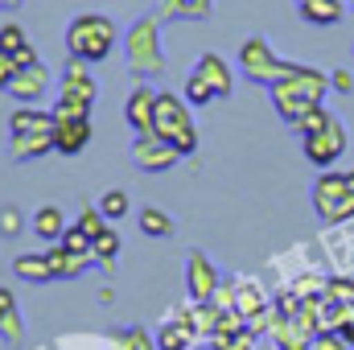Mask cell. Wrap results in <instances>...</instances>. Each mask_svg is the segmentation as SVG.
Instances as JSON below:
<instances>
[{
  "instance_id": "cb8c5ba5",
  "label": "cell",
  "mask_w": 354,
  "mask_h": 350,
  "mask_svg": "<svg viewBox=\"0 0 354 350\" xmlns=\"http://www.w3.org/2000/svg\"><path fill=\"white\" fill-rule=\"evenodd\" d=\"M235 309H239L243 317H256V313H264V309H268L264 288H260L256 280H235Z\"/></svg>"
},
{
  "instance_id": "7dc6e473",
  "label": "cell",
  "mask_w": 354,
  "mask_h": 350,
  "mask_svg": "<svg viewBox=\"0 0 354 350\" xmlns=\"http://www.w3.org/2000/svg\"><path fill=\"white\" fill-rule=\"evenodd\" d=\"M351 8H354V0H351Z\"/></svg>"
},
{
  "instance_id": "52a82bcc",
  "label": "cell",
  "mask_w": 354,
  "mask_h": 350,
  "mask_svg": "<svg viewBox=\"0 0 354 350\" xmlns=\"http://www.w3.org/2000/svg\"><path fill=\"white\" fill-rule=\"evenodd\" d=\"M177 161H181V153H177L169 140H161L157 132L132 136V165H136L140 174H169Z\"/></svg>"
},
{
  "instance_id": "5bb4252c",
  "label": "cell",
  "mask_w": 354,
  "mask_h": 350,
  "mask_svg": "<svg viewBox=\"0 0 354 350\" xmlns=\"http://www.w3.org/2000/svg\"><path fill=\"white\" fill-rule=\"evenodd\" d=\"M46 256H50V268H54V280H75V276H83L87 268H95V256L71 252L66 243H54Z\"/></svg>"
},
{
  "instance_id": "bcb514c9",
  "label": "cell",
  "mask_w": 354,
  "mask_h": 350,
  "mask_svg": "<svg viewBox=\"0 0 354 350\" xmlns=\"http://www.w3.org/2000/svg\"><path fill=\"white\" fill-rule=\"evenodd\" d=\"M0 8H8V0H0Z\"/></svg>"
},
{
  "instance_id": "4fadbf2b",
  "label": "cell",
  "mask_w": 354,
  "mask_h": 350,
  "mask_svg": "<svg viewBox=\"0 0 354 350\" xmlns=\"http://www.w3.org/2000/svg\"><path fill=\"white\" fill-rule=\"evenodd\" d=\"M91 145V120H66V124H54V153L62 157H79Z\"/></svg>"
},
{
  "instance_id": "74e56055",
  "label": "cell",
  "mask_w": 354,
  "mask_h": 350,
  "mask_svg": "<svg viewBox=\"0 0 354 350\" xmlns=\"http://www.w3.org/2000/svg\"><path fill=\"white\" fill-rule=\"evenodd\" d=\"M120 347L124 350H161L157 347V338H149L140 326H132V330H124V338H120Z\"/></svg>"
},
{
  "instance_id": "7bdbcfd3",
  "label": "cell",
  "mask_w": 354,
  "mask_h": 350,
  "mask_svg": "<svg viewBox=\"0 0 354 350\" xmlns=\"http://www.w3.org/2000/svg\"><path fill=\"white\" fill-rule=\"evenodd\" d=\"M214 305H218V309H235V284H218Z\"/></svg>"
},
{
  "instance_id": "f1b7e54d",
  "label": "cell",
  "mask_w": 354,
  "mask_h": 350,
  "mask_svg": "<svg viewBox=\"0 0 354 350\" xmlns=\"http://www.w3.org/2000/svg\"><path fill=\"white\" fill-rule=\"evenodd\" d=\"M181 95H185V103H189V107H210V103L218 99V95H214V91L206 87V83H202V79H198L194 71H189V79H185Z\"/></svg>"
},
{
  "instance_id": "30bf717a",
  "label": "cell",
  "mask_w": 354,
  "mask_h": 350,
  "mask_svg": "<svg viewBox=\"0 0 354 350\" xmlns=\"http://www.w3.org/2000/svg\"><path fill=\"white\" fill-rule=\"evenodd\" d=\"M157 95H161V91L153 87V83H136V91L128 95L124 116H128V124H132L136 136H140V132H153V120H157Z\"/></svg>"
},
{
  "instance_id": "8d00e7d4",
  "label": "cell",
  "mask_w": 354,
  "mask_h": 350,
  "mask_svg": "<svg viewBox=\"0 0 354 350\" xmlns=\"http://www.w3.org/2000/svg\"><path fill=\"white\" fill-rule=\"evenodd\" d=\"M313 350H354V342L342 330H322V334L313 338Z\"/></svg>"
},
{
  "instance_id": "d590c367",
  "label": "cell",
  "mask_w": 354,
  "mask_h": 350,
  "mask_svg": "<svg viewBox=\"0 0 354 350\" xmlns=\"http://www.w3.org/2000/svg\"><path fill=\"white\" fill-rule=\"evenodd\" d=\"M326 297L330 301H354V276H326Z\"/></svg>"
},
{
  "instance_id": "d4e9b609",
  "label": "cell",
  "mask_w": 354,
  "mask_h": 350,
  "mask_svg": "<svg viewBox=\"0 0 354 350\" xmlns=\"http://www.w3.org/2000/svg\"><path fill=\"white\" fill-rule=\"evenodd\" d=\"M140 231L153 235V239H169V235H174V219H169V210H161V206H145V210H140Z\"/></svg>"
},
{
  "instance_id": "9c48e42d",
  "label": "cell",
  "mask_w": 354,
  "mask_h": 350,
  "mask_svg": "<svg viewBox=\"0 0 354 350\" xmlns=\"http://www.w3.org/2000/svg\"><path fill=\"white\" fill-rule=\"evenodd\" d=\"M218 272H214V264L206 252H189V260H185V288H189V297L194 301H214V293H218Z\"/></svg>"
},
{
  "instance_id": "ee69618b",
  "label": "cell",
  "mask_w": 354,
  "mask_h": 350,
  "mask_svg": "<svg viewBox=\"0 0 354 350\" xmlns=\"http://www.w3.org/2000/svg\"><path fill=\"white\" fill-rule=\"evenodd\" d=\"M17 309V297H12V288H0V317L4 313H12Z\"/></svg>"
},
{
  "instance_id": "4dcf8cb0",
  "label": "cell",
  "mask_w": 354,
  "mask_h": 350,
  "mask_svg": "<svg viewBox=\"0 0 354 350\" xmlns=\"http://www.w3.org/2000/svg\"><path fill=\"white\" fill-rule=\"evenodd\" d=\"M99 210H103L111 223H120V219H124L132 206H128V194H124V190H103V198H99Z\"/></svg>"
},
{
  "instance_id": "4316f807",
  "label": "cell",
  "mask_w": 354,
  "mask_h": 350,
  "mask_svg": "<svg viewBox=\"0 0 354 350\" xmlns=\"http://www.w3.org/2000/svg\"><path fill=\"white\" fill-rule=\"evenodd\" d=\"M50 116H54V124H66V120H91V103L71 99V95H58L54 107H50Z\"/></svg>"
},
{
  "instance_id": "7c38bea8",
  "label": "cell",
  "mask_w": 354,
  "mask_h": 350,
  "mask_svg": "<svg viewBox=\"0 0 354 350\" xmlns=\"http://www.w3.org/2000/svg\"><path fill=\"white\" fill-rule=\"evenodd\" d=\"M194 75H198L206 87L214 91L218 99H227V95H231V87H235V75H231L227 58H218V54H202V58L194 62Z\"/></svg>"
},
{
  "instance_id": "6da1fadb",
  "label": "cell",
  "mask_w": 354,
  "mask_h": 350,
  "mask_svg": "<svg viewBox=\"0 0 354 350\" xmlns=\"http://www.w3.org/2000/svg\"><path fill=\"white\" fill-rule=\"evenodd\" d=\"M326 91L330 87V75L326 71H313V66H301L292 79H284V83H276V87H268L272 95V107H276V116L284 120V124H297L309 107H317L322 99H326Z\"/></svg>"
},
{
  "instance_id": "d6a6232c",
  "label": "cell",
  "mask_w": 354,
  "mask_h": 350,
  "mask_svg": "<svg viewBox=\"0 0 354 350\" xmlns=\"http://www.w3.org/2000/svg\"><path fill=\"white\" fill-rule=\"evenodd\" d=\"M25 46H29V37H25V29H21V25H12V21H8V25H0V54H21Z\"/></svg>"
},
{
  "instance_id": "836d02e7",
  "label": "cell",
  "mask_w": 354,
  "mask_h": 350,
  "mask_svg": "<svg viewBox=\"0 0 354 350\" xmlns=\"http://www.w3.org/2000/svg\"><path fill=\"white\" fill-rule=\"evenodd\" d=\"M0 338H4L8 347H17V342L25 338V322H21V309H12V313H4V317H0Z\"/></svg>"
},
{
  "instance_id": "2e32d148",
  "label": "cell",
  "mask_w": 354,
  "mask_h": 350,
  "mask_svg": "<svg viewBox=\"0 0 354 350\" xmlns=\"http://www.w3.org/2000/svg\"><path fill=\"white\" fill-rule=\"evenodd\" d=\"M29 132H54V116L50 111H37L33 103H21L8 116V136H29Z\"/></svg>"
},
{
  "instance_id": "44dd1931",
  "label": "cell",
  "mask_w": 354,
  "mask_h": 350,
  "mask_svg": "<svg viewBox=\"0 0 354 350\" xmlns=\"http://www.w3.org/2000/svg\"><path fill=\"white\" fill-rule=\"evenodd\" d=\"M297 12H301V21L326 29V25H338V17H342V0H297Z\"/></svg>"
},
{
  "instance_id": "b9f144b4",
  "label": "cell",
  "mask_w": 354,
  "mask_h": 350,
  "mask_svg": "<svg viewBox=\"0 0 354 350\" xmlns=\"http://www.w3.org/2000/svg\"><path fill=\"white\" fill-rule=\"evenodd\" d=\"M330 87L342 91V95H351V91H354V75H351V71H334V75H330Z\"/></svg>"
},
{
  "instance_id": "9a60e30c",
  "label": "cell",
  "mask_w": 354,
  "mask_h": 350,
  "mask_svg": "<svg viewBox=\"0 0 354 350\" xmlns=\"http://www.w3.org/2000/svg\"><path fill=\"white\" fill-rule=\"evenodd\" d=\"M272 342H276V350H313V334H305L288 313L276 309V317H272Z\"/></svg>"
},
{
  "instance_id": "3957f363",
  "label": "cell",
  "mask_w": 354,
  "mask_h": 350,
  "mask_svg": "<svg viewBox=\"0 0 354 350\" xmlns=\"http://www.w3.org/2000/svg\"><path fill=\"white\" fill-rule=\"evenodd\" d=\"M115 37H120V33H115L111 17H103V12H79V17L66 25V54H71V58L99 62V58L111 54Z\"/></svg>"
},
{
  "instance_id": "ac0fdd59",
  "label": "cell",
  "mask_w": 354,
  "mask_h": 350,
  "mask_svg": "<svg viewBox=\"0 0 354 350\" xmlns=\"http://www.w3.org/2000/svg\"><path fill=\"white\" fill-rule=\"evenodd\" d=\"M54 153V132H29V136H8V157L12 161H33Z\"/></svg>"
},
{
  "instance_id": "8fae6325",
  "label": "cell",
  "mask_w": 354,
  "mask_h": 350,
  "mask_svg": "<svg viewBox=\"0 0 354 350\" xmlns=\"http://www.w3.org/2000/svg\"><path fill=\"white\" fill-rule=\"evenodd\" d=\"M46 91H50V66H46V62L21 66V71L12 75V83H8V95H12L17 103H37Z\"/></svg>"
},
{
  "instance_id": "f546056e",
  "label": "cell",
  "mask_w": 354,
  "mask_h": 350,
  "mask_svg": "<svg viewBox=\"0 0 354 350\" xmlns=\"http://www.w3.org/2000/svg\"><path fill=\"white\" fill-rule=\"evenodd\" d=\"M79 227L87 231L91 243H95V239H99V235H103V231L111 227V219H107V214L99 210V202H95V206H83V210H79Z\"/></svg>"
},
{
  "instance_id": "7402d4cb",
  "label": "cell",
  "mask_w": 354,
  "mask_h": 350,
  "mask_svg": "<svg viewBox=\"0 0 354 350\" xmlns=\"http://www.w3.org/2000/svg\"><path fill=\"white\" fill-rule=\"evenodd\" d=\"M194 342H198V330H194L181 313H177V322H165V326L157 330V347L161 350H189Z\"/></svg>"
},
{
  "instance_id": "ab89813d",
  "label": "cell",
  "mask_w": 354,
  "mask_h": 350,
  "mask_svg": "<svg viewBox=\"0 0 354 350\" xmlns=\"http://www.w3.org/2000/svg\"><path fill=\"white\" fill-rule=\"evenodd\" d=\"M21 231V210L17 206H4L0 210V235H17Z\"/></svg>"
},
{
  "instance_id": "f6af8a7d",
  "label": "cell",
  "mask_w": 354,
  "mask_h": 350,
  "mask_svg": "<svg viewBox=\"0 0 354 350\" xmlns=\"http://www.w3.org/2000/svg\"><path fill=\"white\" fill-rule=\"evenodd\" d=\"M12 58H17V66H33V62H37V50H33V46H25V50H21V54H12Z\"/></svg>"
},
{
  "instance_id": "60d3db41",
  "label": "cell",
  "mask_w": 354,
  "mask_h": 350,
  "mask_svg": "<svg viewBox=\"0 0 354 350\" xmlns=\"http://www.w3.org/2000/svg\"><path fill=\"white\" fill-rule=\"evenodd\" d=\"M21 66H17V58L12 54H0V91H8V83H12V75H17Z\"/></svg>"
},
{
  "instance_id": "e575fe53",
  "label": "cell",
  "mask_w": 354,
  "mask_h": 350,
  "mask_svg": "<svg viewBox=\"0 0 354 350\" xmlns=\"http://www.w3.org/2000/svg\"><path fill=\"white\" fill-rule=\"evenodd\" d=\"M58 95H71V99H83V103H95V79H62V91Z\"/></svg>"
},
{
  "instance_id": "484cf974",
  "label": "cell",
  "mask_w": 354,
  "mask_h": 350,
  "mask_svg": "<svg viewBox=\"0 0 354 350\" xmlns=\"http://www.w3.org/2000/svg\"><path fill=\"white\" fill-rule=\"evenodd\" d=\"M91 256H95L99 268H107V272H111V264H115V256H120V231H115V227H107V231L91 243Z\"/></svg>"
},
{
  "instance_id": "f35d334b",
  "label": "cell",
  "mask_w": 354,
  "mask_h": 350,
  "mask_svg": "<svg viewBox=\"0 0 354 350\" xmlns=\"http://www.w3.org/2000/svg\"><path fill=\"white\" fill-rule=\"evenodd\" d=\"M62 243L71 248V252H83V256H91V235L75 223V227H66V235H62Z\"/></svg>"
},
{
  "instance_id": "1f68e13d",
  "label": "cell",
  "mask_w": 354,
  "mask_h": 350,
  "mask_svg": "<svg viewBox=\"0 0 354 350\" xmlns=\"http://www.w3.org/2000/svg\"><path fill=\"white\" fill-rule=\"evenodd\" d=\"M210 347L214 350H256V334H252V330H239V334H210Z\"/></svg>"
},
{
  "instance_id": "d6986e66",
  "label": "cell",
  "mask_w": 354,
  "mask_h": 350,
  "mask_svg": "<svg viewBox=\"0 0 354 350\" xmlns=\"http://www.w3.org/2000/svg\"><path fill=\"white\" fill-rule=\"evenodd\" d=\"M181 317L198 330V338H210L214 330H218V317H223V309L214 305V301H194L189 297V305H181Z\"/></svg>"
},
{
  "instance_id": "ba28073f",
  "label": "cell",
  "mask_w": 354,
  "mask_h": 350,
  "mask_svg": "<svg viewBox=\"0 0 354 350\" xmlns=\"http://www.w3.org/2000/svg\"><path fill=\"white\" fill-rule=\"evenodd\" d=\"M301 149H305V157L317 165V169H330L342 153H346V128H342V120L334 116V124L326 128V132H313V136H301Z\"/></svg>"
},
{
  "instance_id": "5b68a950",
  "label": "cell",
  "mask_w": 354,
  "mask_h": 350,
  "mask_svg": "<svg viewBox=\"0 0 354 350\" xmlns=\"http://www.w3.org/2000/svg\"><path fill=\"white\" fill-rule=\"evenodd\" d=\"M239 66H243V79H252V83H260V87H276V83H284V79H292V75L301 71L297 62L280 58L264 37H248V42L239 46Z\"/></svg>"
},
{
  "instance_id": "8992f818",
  "label": "cell",
  "mask_w": 354,
  "mask_h": 350,
  "mask_svg": "<svg viewBox=\"0 0 354 350\" xmlns=\"http://www.w3.org/2000/svg\"><path fill=\"white\" fill-rule=\"evenodd\" d=\"M313 210H317V219L322 223H330V227H342V223H351L354 219V185L346 174H326L313 181Z\"/></svg>"
},
{
  "instance_id": "e0dca14e",
  "label": "cell",
  "mask_w": 354,
  "mask_h": 350,
  "mask_svg": "<svg viewBox=\"0 0 354 350\" xmlns=\"http://www.w3.org/2000/svg\"><path fill=\"white\" fill-rule=\"evenodd\" d=\"M214 12V0H157L161 21H206Z\"/></svg>"
},
{
  "instance_id": "83f0119b",
  "label": "cell",
  "mask_w": 354,
  "mask_h": 350,
  "mask_svg": "<svg viewBox=\"0 0 354 350\" xmlns=\"http://www.w3.org/2000/svg\"><path fill=\"white\" fill-rule=\"evenodd\" d=\"M330 124H334V116H330V111L317 103V107H309V111H305V116L292 124V132H297V136H313V132H326Z\"/></svg>"
},
{
  "instance_id": "7a4b0ae2",
  "label": "cell",
  "mask_w": 354,
  "mask_h": 350,
  "mask_svg": "<svg viewBox=\"0 0 354 350\" xmlns=\"http://www.w3.org/2000/svg\"><path fill=\"white\" fill-rule=\"evenodd\" d=\"M128 50V71L140 83H153L165 75V50H161V17H136L132 29L124 33Z\"/></svg>"
},
{
  "instance_id": "277c9868",
  "label": "cell",
  "mask_w": 354,
  "mask_h": 350,
  "mask_svg": "<svg viewBox=\"0 0 354 350\" xmlns=\"http://www.w3.org/2000/svg\"><path fill=\"white\" fill-rule=\"evenodd\" d=\"M153 132H157L161 140H169L181 157H189V153L198 149V128H194V111H189L185 95H174V91H161V95H157Z\"/></svg>"
},
{
  "instance_id": "ffe728a7",
  "label": "cell",
  "mask_w": 354,
  "mask_h": 350,
  "mask_svg": "<svg viewBox=\"0 0 354 350\" xmlns=\"http://www.w3.org/2000/svg\"><path fill=\"white\" fill-rule=\"evenodd\" d=\"M33 235L46 239V243H62V235H66L62 210H58V206H37V210H33Z\"/></svg>"
},
{
  "instance_id": "603a6c76",
  "label": "cell",
  "mask_w": 354,
  "mask_h": 350,
  "mask_svg": "<svg viewBox=\"0 0 354 350\" xmlns=\"http://www.w3.org/2000/svg\"><path fill=\"white\" fill-rule=\"evenodd\" d=\"M12 272H17L21 280H29V284L54 280V268H50V256H46V252H25V256H17V260H12Z\"/></svg>"
}]
</instances>
